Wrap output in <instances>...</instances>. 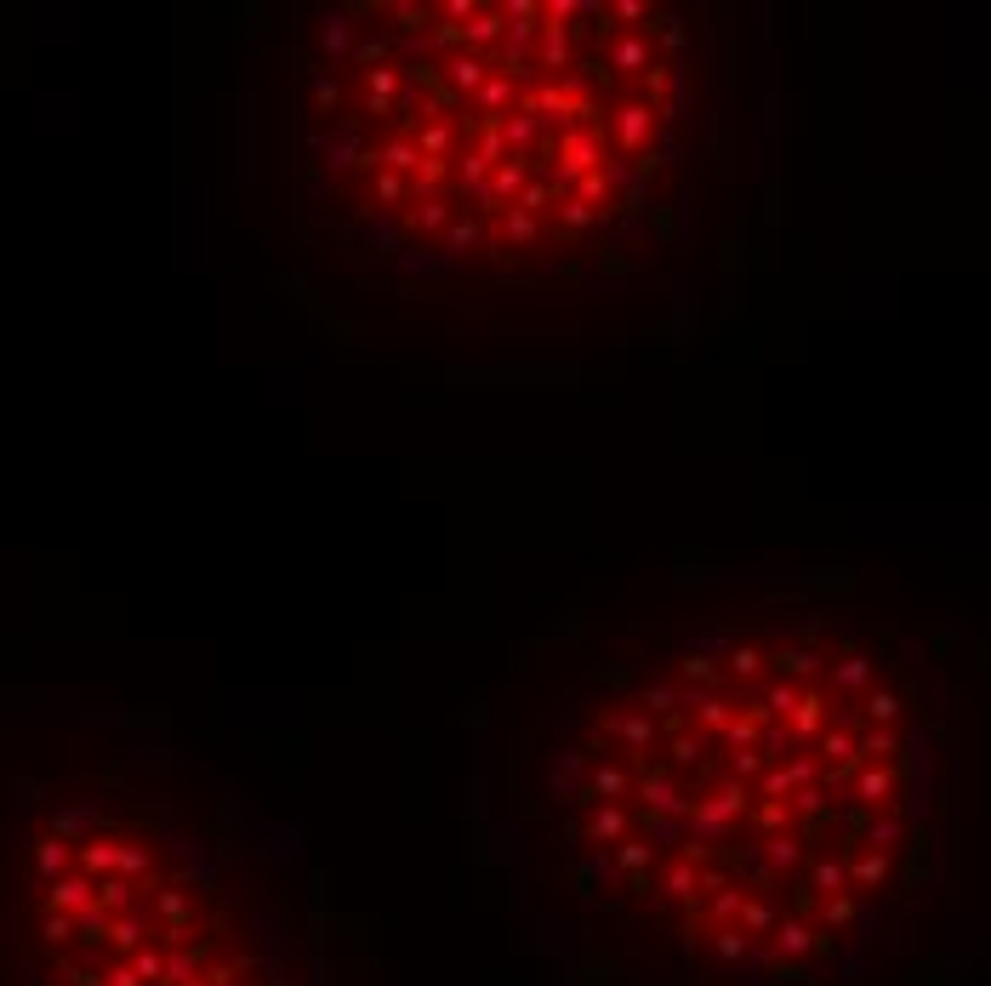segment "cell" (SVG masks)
<instances>
[{"label":"cell","mask_w":991,"mask_h":986,"mask_svg":"<svg viewBox=\"0 0 991 986\" xmlns=\"http://www.w3.org/2000/svg\"><path fill=\"white\" fill-rule=\"evenodd\" d=\"M553 188H565V183H576V177H587V172H599L605 166V138L592 126H570V131H558V143H553Z\"/></svg>","instance_id":"1"},{"label":"cell","mask_w":991,"mask_h":986,"mask_svg":"<svg viewBox=\"0 0 991 986\" xmlns=\"http://www.w3.org/2000/svg\"><path fill=\"white\" fill-rule=\"evenodd\" d=\"M400 91H405V63H377V69L359 75V104H366V115H371V120L393 115Z\"/></svg>","instance_id":"2"},{"label":"cell","mask_w":991,"mask_h":986,"mask_svg":"<svg viewBox=\"0 0 991 986\" xmlns=\"http://www.w3.org/2000/svg\"><path fill=\"white\" fill-rule=\"evenodd\" d=\"M849 793H854V804L872 810V815H878V810H895L901 776H895V765H861V770H854V787H849Z\"/></svg>","instance_id":"3"},{"label":"cell","mask_w":991,"mask_h":986,"mask_svg":"<svg viewBox=\"0 0 991 986\" xmlns=\"http://www.w3.org/2000/svg\"><path fill=\"white\" fill-rule=\"evenodd\" d=\"M610 131H616V149H621V154H644V149H650V131H655V109L639 104V97H627V104L610 115Z\"/></svg>","instance_id":"4"},{"label":"cell","mask_w":991,"mask_h":986,"mask_svg":"<svg viewBox=\"0 0 991 986\" xmlns=\"http://www.w3.org/2000/svg\"><path fill=\"white\" fill-rule=\"evenodd\" d=\"M627 793H633V770L627 765H610V759H599L587 770V787H581V804H621Z\"/></svg>","instance_id":"5"},{"label":"cell","mask_w":991,"mask_h":986,"mask_svg":"<svg viewBox=\"0 0 991 986\" xmlns=\"http://www.w3.org/2000/svg\"><path fill=\"white\" fill-rule=\"evenodd\" d=\"M826 725H832V713H826V696H820V690H798V707H792V718H786V736H792V747L815 741Z\"/></svg>","instance_id":"6"},{"label":"cell","mask_w":991,"mask_h":986,"mask_svg":"<svg viewBox=\"0 0 991 986\" xmlns=\"http://www.w3.org/2000/svg\"><path fill=\"white\" fill-rule=\"evenodd\" d=\"M576 838L599 844V856H605V849H616V844L627 838V804H592V815L576 827Z\"/></svg>","instance_id":"7"},{"label":"cell","mask_w":991,"mask_h":986,"mask_svg":"<svg viewBox=\"0 0 991 986\" xmlns=\"http://www.w3.org/2000/svg\"><path fill=\"white\" fill-rule=\"evenodd\" d=\"M764 668H775L786 684H792V679H820V673H826V655H815V650H804V644H775V650H764Z\"/></svg>","instance_id":"8"},{"label":"cell","mask_w":991,"mask_h":986,"mask_svg":"<svg viewBox=\"0 0 991 986\" xmlns=\"http://www.w3.org/2000/svg\"><path fill=\"white\" fill-rule=\"evenodd\" d=\"M439 69H445V86H450V91L473 97V91L484 86V75H490V63H484L479 52H450V57L439 63Z\"/></svg>","instance_id":"9"},{"label":"cell","mask_w":991,"mask_h":986,"mask_svg":"<svg viewBox=\"0 0 991 986\" xmlns=\"http://www.w3.org/2000/svg\"><path fill=\"white\" fill-rule=\"evenodd\" d=\"M650 63H655L650 35H616V46H610V57H605V69H616V75H644Z\"/></svg>","instance_id":"10"},{"label":"cell","mask_w":991,"mask_h":986,"mask_svg":"<svg viewBox=\"0 0 991 986\" xmlns=\"http://www.w3.org/2000/svg\"><path fill=\"white\" fill-rule=\"evenodd\" d=\"M508 35V18H502V7H479L468 23H461V52H484V46H496Z\"/></svg>","instance_id":"11"},{"label":"cell","mask_w":991,"mask_h":986,"mask_svg":"<svg viewBox=\"0 0 991 986\" xmlns=\"http://www.w3.org/2000/svg\"><path fill=\"white\" fill-rule=\"evenodd\" d=\"M536 131H542V120H536L531 109H508L502 120H496V138H502L508 154H531V149H536Z\"/></svg>","instance_id":"12"},{"label":"cell","mask_w":991,"mask_h":986,"mask_svg":"<svg viewBox=\"0 0 991 986\" xmlns=\"http://www.w3.org/2000/svg\"><path fill=\"white\" fill-rule=\"evenodd\" d=\"M450 217H456V212H450V201H445V194H427V201H411V212H405V228H411V235H445V228H450Z\"/></svg>","instance_id":"13"},{"label":"cell","mask_w":991,"mask_h":986,"mask_svg":"<svg viewBox=\"0 0 991 986\" xmlns=\"http://www.w3.org/2000/svg\"><path fill=\"white\" fill-rule=\"evenodd\" d=\"M605 730H616V736L627 741V752H633V759H644L650 741H655L650 713H610V718H605Z\"/></svg>","instance_id":"14"},{"label":"cell","mask_w":991,"mask_h":986,"mask_svg":"<svg viewBox=\"0 0 991 986\" xmlns=\"http://www.w3.org/2000/svg\"><path fill=\"white\" fill-rule=\"evenodd\" d=\"M416 154L422 160H450V149H456V126H450V115H434V120H422V131H416Z\"/></svg>","instance_id":"15"},{"label":"cell","mask_w":991,"mask_h":986,"mask_svg":"<svg viewBox=\"0 0 991 986\" xmlns=\"http://www.w3.org/2000/svg\"><path fill=\"white\" fill-rule=\"evenodd\" d=\"M473 104L484 109V126L502 120V115L513 109V80H508V75H484V86L473 91Z\"/></svg>","instance_id":"16"},{"label":"cell","mask_w":991,"mask_h":986,"mask_svg":"<svg viewBox=\"0 0 991 986\" xmlns=\"http://www.w3.org/2000/svg\"><path fill=\"white\" fill-rule=\"evenodd\" d=\"M536 63L547 69V80L570 75V35H565V29H542V52H536Z\"/></svg>","instance_id":"17"},{"label":"cell","mask_w":991,"mask_h":986,"mask_svg":"<svg viewBox=\"0 0 991 986\" xmlns=\"http://www.w3.org/2000/svg\"><path fill=\"white\" fill-rule=\"evenodd\" d=\"M895 752H901V736H895V730L854 736V759H861V765H895Z\"/></svg>","instance_id":"18"},{"label":"cell","mask_w":991,"mask_h":986,"mask_svg":"<svg viewBox=\"0 0 991 986\" xmlns=\"http://www.w3.org/2000/svg\"><path fill=\"white\" fill-rule=\"evenodd\" d=\"M411 194V183L405 177H393V172H382V166H371V183H366V201L377 206V212H393Z\"/></svg>","instance_id":"19"},{"label":"cell","mask_w":991,"mask_h":986,"mask_svg":"<svg viewBox=\"0 0 991 986\" xmlns=\"http://www.w3.org/2000/svg\"><path fill=\"white\" fill-rule=\"evenodd\" d=\"M872 673H878V662H872V655H843L838 668H826V679H832V690H867V684H872Z\"/></svg>","instance_id":"20"},{"label":"cell","mask_w":991,"mask_h":986,"mask_svg":"<svg viewBox=\"0 0 991 986\" xmlns=\"http://www.w3.org/2000/svg\"><path fill=\"white\" fill-rule=\"evenodd\" d=\"M496 235H502L508 246H531L542 235V217H524V212L502 206V212H496Z\"/></svg>","instance_id":"21"},{"label":"cell","mask_w":991,"mask_h":986,"mask_svg":"<svg viewBox=\"0 0 991 986\" xmlns=\"http://www.w3.org/2000/svg\"><path fill=\"white\" fill-rule=\"evenodd\" d=\"M901 713H906V702L895 696V690H867V718H872V730H895L901 725Z\"/></svg>","instance_id":"22"},{"label":"cell","mask_w":991,"mask_h":986,"mask_svg":"<svg viewBox=\"0 0 991 986\" xmlns=\"http://www.w3.org/2000/svg\"><path fill=\"white\" fill-rule=\"evenodd\" d=\"M723 673L752 684L758 673H764V650H758V644H730V650H723Z\"/></svg>","instance_id":"23"},{"label":"cell","mask_w":991,"mask_h":986,"mask_svg":"<svg viewBox=\"0 0 991 986\" xmlns=\"http://www.w3.org/2000/svg\"><path fill=\"white\" fill-rule=\"evenodd\" d=\"M319 46H325L330 57H348V52H353V18H348V12H330V18L319 23Z\"/></svg>","instance_id":"24"},{"label":"cell","mask_w":991,"mask_h":986,"mask_svg":"<svg viewBox=\"0 0 991 986\" xmlns=\"http://www.w3.org/2000/svg\"><path fill=\"white\" fill-rule=\"evenodd\" d=\"M479 240H484V228H479V223L450 217V228H445V251H439V257H468V251H479Z\"/></svg>","instance_id":"25"},{"label":"cell","mask_w":991,"mask_h":986,"mask_svg":"<svg viewBox=\"0 0 991 986\" xmlns=\"http://www.w3.org/2000/svg\"><path fill=\"white\" fill-rule=\"evenodd\" d=\"M570 188H576V194H570V201H581L587 212H599V206L610 201V188H616V183H610V172L599 166V172H587V177H576Z\"/></svg>","instance_id":"26"},{"label":"cell","mask_w":991,"mask_h":986,"mask_svg":"<svg viewBox=\"0 0 991 986\" xmlns=\"http://www.w3.org/2000/svg\"><path fill=\"white\" fill-rule=\"evenodd\" d=\"M678 679H684V690H696V684H718V668H712V655H701V650H684V662H678Z\"/></svg>","instance_id":"27"},{"label":"cell","mask_w":991,"mask_h":986,"mask_svg":"<svg viewBox=\"0 0 991 986\" xmlns=\"http://www.w3.org/2000/svg\"><path fill=\"white\" fill-rule=\"evenodd\" d=\"M553 194H558V188H553L547 177H536V183H524V188L513 194V212H524V217H542Z\"/></svg>","instance_id":"28"},{"label":"cell","mask_w":991,"mask_h":986,"mask_svg":"<svg viewBox=\"0 0 991 986\" xmlns=\"http://www.w3.org/2000/svg\"><path fill=\"white\" fill-rule=\"evenodd\" d=\"M678 690H684V684L655 679V684H644V690H639V707H644V713H678Z\"/></svg>","instance_id":"29"},{"label":"cell","mask_w":991,"mask_h":986,"mask_svg":"<svg viewBox=\"0 0 991 986\" xmlns=\"http://www.w3.org/2000/svg\"><path fill=\"white\" fill-rule=\"evenodd\" d=\"M764 770H770V765H764V752H758V747H736V752H730V781H747V787H752Z\"/></svg>","instance_id":"30"},{"label":"cell","mask_w":991,"mask_h":986,"mask_svg":"<svg viewBox=\"0 0 991 986\" xmlns=\"http://www.w3.org/2000/svg\"><path fill=\"white\" fill-rule=\"evenodd\" d=\"M388 18H393L400 35H427V29H434V12L427 7H388Z\"/></svg>","instance_id":"31"},{"label":"cell","mask_w":991,"mask_h":986,"mask_svg":"<svg viewBox=\"0 0 991 986\" xmlns=\"http://www.w3.org/2000/svg\"><path fill=\"white\" fill-rule=\"evenodd\" d=\"M758 730H764V725H758L752 713H736L730 725H723V741H730V752L736 747H758Z\"/></svg>","instance_id":"32"},{"label":"cell","mask_w":991,"mask_h":986,"mask_svg":"<svg viewBox=\"0 0 991 986\" xmlns=\"http://www.w3.org/2000/svg\"><path fill=\"white\" fill-rule=\"evenodd\" d=\"M314 104H319V115H330V109L342 104V86H337V75H325V69L314 75Z\"/></svg>","instance_id":"33"},{"label":"cell","mask_w":991,"mask_h":986,"mask_svg":"<svg viewBox=\"0 0 991 986\" xmlns=\"http://www.w3.org/2000/svg\"><path fill=\"white\" fill-rule=\"evenodd\" d=\"M400 269H405V274H434V269H439V251L411 246V251H400Z\"/></svg>","instance_id":"34"},{"label":"cell","mask_w":991,"mask_h":986,"mask_svg":"<svg viewBox=\"0 0 991 986\" xmlns=\"http://www.w3.org/2000/svg\"><path fill=\"white\" fill-rule=\"evenodd\" d=\"M673 765H678V770L701 765V741H696V736H673Z\"/></svg>","instance_id":"35"},{"label":"cell","mask_w":991,"mask_h":986,"mask_svg":"<svg viewBox=\"0 0 991 986\" xmlns=\"http://www.w3.org/2000/svg\"><path fill=\"white\" fill-rule=\"evenodd\" d=\"M592 217H599V212H587L581 201H565V212H558V223H565V228H570V235H581V228H587Z\"/></svg>","instance_id":"36"},{"label":"cell","mask_w":991,"mask_h":986,"mask_svg":"<svg viewBox=\"0 0 991 986\" xmlns=\"http://www.w3.org/2000/svg\"><path fill=\"white\" fill-rule=\"evenodd\" d=\"M639 18H650L644 0H616V7H610V23H639Z\"/></svg>","instance_id":"37"},{"label":"cell","mask_w":991,"mask_h":986,"mask_svg":"<svg viewBox=\"0 0 991 986\" xmlns=\"http://www.w3.org/2000/svg\"><path fill=\"white\" fill-rule=\"evenodd\" d=\"M655 29H661V46H667V52L684 46V23L678 18H655Z\"/></svg>","instance_id":"38"},{"label":"cell","mask_w":991,"mask_h":986,"mask_svg":"<svg viewBox=\"0 0 991 986\" xmlns=\"http://www.w3.org/2000/svg\"><path fill=\"white\" fill-rule=\"evenodd\" d=\"M473 12H479L473 0H445V7H439V18H450L456 29H461V18H473Z\"/></svg>","instance_id":"39"},{"label":"cell","mask_w":991,"mask_h":986,"mask_svg":"<svg viewBox=\"0 0 991 986\" xmlns=\"http://www.w3.org/2000/svg\"><path fill=\"white\" fill-rule=\"evenodd\" d=\"M393 240H400V235H393V228H371V246H382V251H393Z\"/></svg>","instance_id":"40"}]
</instances>
